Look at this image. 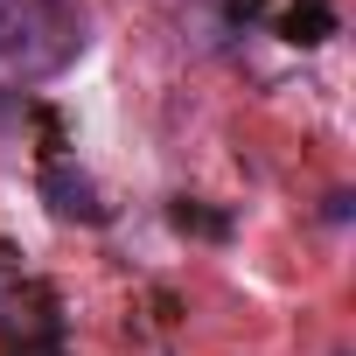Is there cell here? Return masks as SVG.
Here are the masks:
<instances>
[{
    "instance_id": "4",
    "label": "cell",
    "mask_w": 356,
    "mask_h": 356,
    "mask_svg": "<svg viewBox=\"0 0 356 356\" xmlns=\"http://www.w3.org/2000/svg\"><path fill=\"white\" fill-rule=\"evenodd\" d=\"M273 29H280V42H293V49H321V42L335 35V8H328V0H286Z\"/></svg>"
},
{
    "instance_id": "5",
    "label": "cell",
    "mask_w": 356,
    "mask_h": 356,
    "mask_svg": "<svg viewBox=\"0 0 356 356\" xmlns=\"http://www.w3.org/2000/svg\"><path fill=\"white\" fill-rule=\"evenodd\" d=\"M175 224H182V231H210V238H224V217H203V210H189V203H175Z\"/></svg>"
},
{
    "instance_id": "3",
    "label": "cell",
    "mask_w": 356,
    "mask_h": 356,
    "mask_svg": "<svg viewBox=\"0 0 356 356\" xmlns=\"http://www.w3.org/2000/svg\"><path fill=\"white\" fill-rule=\"evenodd\" d=\"M42 196H49L56 217H84V224H105L112 217L98 203V189H91V175H77L70 161H42Z\"/></svg>"
},
{
    "instance_id": "1",
    "label": "cell",
    "mask_w": 356,
    "mask_h": 356,
    "mask_svg": "<svg viewBox=\"0 0 356 356\" xmlns=\"http://www.w3.org/2000/svg\"><path fill=\"white\" fill-rule=\"evenodd\" d=\"M84 49V8L77 0H0V77L42 84L70 70Z\"/></svg>"
},
{
    "instance_id": "2",
    "label": "cell",
    "mask_w": 356,
    "mask_h": 356,
    "mask_svg": "<svg viewBox=\"0 0 356 356\" xmlns=\"http://www.w3.org/2000/svg\"><path fill=\"white\" fill-rule=\"evenodd\" d=\"M0 349L8 356H63L56 293L22 266H0Z\"/></svg>"
},
{
    "instance_id": "6",
    "label": "cell",
    "mask_w": 356,
    "mask_h": 356,
    "mask_svg": "<svg viewBox=\"0 0 356 356\" xmlns=\"http://www.w3.org/2000/svg\"><path fill=\"white\" fill-rule=\"evenodd\" d=\"M15 119H22V105H15V91H0V133H8Z\"/></svg>"
}]
</instances>
